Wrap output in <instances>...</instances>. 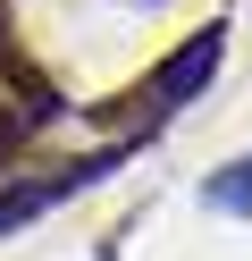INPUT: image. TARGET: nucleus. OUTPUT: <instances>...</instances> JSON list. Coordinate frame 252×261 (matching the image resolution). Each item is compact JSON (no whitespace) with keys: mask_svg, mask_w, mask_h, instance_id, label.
<instances>
[{"mask_svg":"<svg viewBox=\"0 0 252 261\" xmlns=\"http://www.w3.org/2000/svg\"><path fill=\"white\" fill-rule=\"evenodd\" d=\"M218 59H227V34H218V25L185 34L177 51H168L160 68H151V85H143V93H151V110H160V118H168V110H185V101H193V93L218 76Z\"/></svg>","mask_w":252,"mask_h":261,"instance_id":"1","label":"nucleus"},{"mask_svg":"<svg viewBox=\"0 0 252 261\" xmlns=\"http://www.w3.org/2000/svg\"><path fill=\"white\" fill-rule=\"evenodd\" d=\"M67 169L59 177H17V186H0V236H9V227H25V219H42L50 202H67Z\"/></svg>","mask_w":252,"mask_h":261,"instance_id":"2","label":"nucleus"},{"mask_svg":"<svg viewBox=\"0 0 252 261\" xmlns=\"http://www.w3.org/2000/svg\"><path fill=\"white\" fill-rule=\"evenodd\" d=\"M202 202H210V211H227V219H252V152L235 160V169H218L210 186H202Z\"/></svg>","mask_w":252,"mask_h":261,"instance_id":"3","label":"nucleus"}]
</instances>
